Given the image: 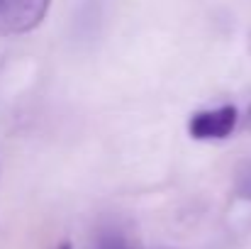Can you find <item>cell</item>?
<instances>
[{"label":"cell","mask_w":251,"mask_h":249,"mask_svg":"<svg viewBox=\"0 0 251 249\" xmlns=\"http://www.w3.org/2000/svg\"><path fill=\"white\" fill-rule=\"evenodd\" d=\"M51 0H0V34L20 37L34 32L47 12Z\"/></svg>","instance_id":"1"},{"label":"cell","mask_w":251,"mask_h":249,"mask_svg":"<svg viewBox=\"0 0 251 249\" xmlns=\"http://www.w3.org/2000/svg\"><path fill=\"white\" fill-rule=\"evenodd\" d=\"M239 122V112L234 105H220L212 110H200L190 115L188 120V132L193 139L202 142H215V139H227Z\"/></svg>","instance_id":"2"},{"label":"cell","mask_w":251,"mask_h":249,"mask_svg":"<svg viewBox=\"0 0 251 249\" xmlns=\"http://www.w3.org/2000/svg\"><path fill=\"white\" fill-rule=\"evenodd\" d=\"M93 249H137V247H134V242H132L122 230H117V227H105V230L98 232Z\"/></svg>","instance_id":"3"},{"label":"cell","mask_w":251,"mask_h":249,"mask_svg":"<svg viewBox=\"0 0 251 249\" xmlns=\"http://www.w3.org/2000/svg\"><path fill=\"white\" fill-rule=\"evenodd\" d=\"M237 193L242 198H249L251 200V164H244L242 171L237 173Z\"/></svg>","instance_id":"4"},{"label":"cell","mask_w":251,"mask_h":249,"mask_svg":"<svg viewBox=\"0 0 251 249\" xmlns=\"http://www.w3.org/2000/svg\"><path fill=\"white\" fill-rule=\"evenodd\" d=\"M56 249H74V245H71V242H61Z\"/></svg>","instance_id":"5"},{"label":"cell","mask_w":251,"mask_h":249,"mask_svg":"<svg viewBox=\"0 0 251 249\" xmlns=\"http://www.w3.org/2000/svg\"><path fill=\"white\" fill-rule=\"evenodd\" d=\"M247 125L251 127V110H249V115H247Z\"/></svg>","instance_id":"6"}]
</instances>
